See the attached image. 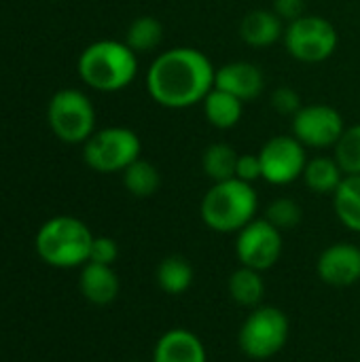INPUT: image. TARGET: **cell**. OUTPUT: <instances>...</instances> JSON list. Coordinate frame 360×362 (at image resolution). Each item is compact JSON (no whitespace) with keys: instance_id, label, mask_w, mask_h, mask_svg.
I'll list each match as a JSON object with an SVG mask.
<instances>
[{"instance_id":"obj_1","label":"cell","mask_w":360,"mask_h":362,"mask_svg":"<svg viewBox=\"0 0 360 362\" xmlns=\"http://www.w3.org/2000/svg\"><path fill=\"white\" fill-rule=\"evenodd\" d=\"M216 68L193 47H174L159 53L146 72V91L163 108L182 110L206 100L214 89Z\"/></svg>"},{"instance_id":"obj_2","label":"cell","mask_w":360,"mask_h":362,"mask_svg":"<svg viewBox=\"0 0 360 362\" xmlns=\"http://www.w3.org/2000/svg\"><path fill=\"white\" fill-rule=\"evenodd\" d=\"M257 208L259 197L255 187L240 178H229L214 182L206 191L199 204V216L214 233H238L257 218Z\"/></svg>"},{"instance_id":"obj_3","label":"cell","mask_w":360,"mask_h":362,"mask_svg":"<svg viewBox=\"0 0 360 362\" xmlns=\"http://www.w3.org/2000/svg\"><path fill=\"white\" fill-rule=\"evenodd\" d=\"M79 74L95 91H121L138 74V55L121 40H98L83 49Z\"/></svg>"},{"instance_id":"obj_4","label":"cell","mask_w":360,"mask_h":362,"mask_svg":"<svg viewBox=\"0 0 360 362\" xmlns=\"http://www.w3.org/2000/svg\"><path fill=\"white\" fill-rule=\"evenodd\" d=\"M93 235L89 227L74 216H55L36 233L38 257L59 269L85 265L91 255Z\"/></svg>"},{"instance_id":"obj_5","label":"cell","mask_w":360,"mask_h":362,"mask_svg":"<svg viewBox=\"0 0 360 362\" xmlns=\"http://www.w3.org/2000/svg\"><path fill=\"white\" fill-rule=\"evenodd\" d=\"M291 337V320L276 305L250 310L238 331V346L250 361H269L278 356Z\"/></svg>"},{"instance_id":"obj_6","label":"cell","mask_w":360,"mask_h":362,"mask_svg":"<svg viewBox=\"0 0 360 362\" xmlns=\"http://www.w3.org/2000/svg\"><path fill=\"white\" fill-rule=\"evenodd\" d=\"M140 151L142 144L134 129L106 127L93 132V136L85 142L83 159L100 174H117L140 159Z\"/></svg>"},{"instance_id":"obj_7","label":"cell","mask_w":360,"mask_h":362,"mask_svg":"<svg viewBox=\"0 0 360 362\" xmlns=\"http://www.w3.org/2000/svg\"><path fill=\"white\" fill-rule=\"evenodd\" d=\"M47 119L53 134L68 144L87 142L95 127V108L79 89H59L47 108Z\"/></svg>"},{"instance_id":"obj_8","label":"cell","mask_w":360,"mask_h":362,"mask_svg":"<svg viewBox=\"0 0 360 362\" xmlns=\"http://www.w3.org/2000/svg\"><path fill=\"white\" fill-rule=\"evenodd\" d=\"M286 51L306 64L329 59L337 49V30L333 23L318 15H303L284 28Z\"/></svg>"},{"instance_id":"obj_9","label":"cell","mask_w":360,"mask_h":362,"mask_svg":"<svg viewBox=\"0 0 360 362\" xmlns=\"http://www.w3.org/2000/svg\"><path fill=\"white\" fill-rule=\"evenodd\" d=\"M284 240L282 231L276 229L265 216L250 221L236 233V257L240 265L257 272L272 269L282 257Z\"/></svg>"},{"instance_id":"obj_10","label":"cell","mask_w":360,"mask_h":362,"mask_svg":"<svg viewBox=\"0 0 360 362\" xmlns=\"http://www.w3.org/2000/svg\"><path fill=\"white\" fill-rule=\"evenodd\" d=\"M263 180L276 187H284L303 176L308 165L306 146L295 136H274L259 153Z\"/></svg>"},{"instance_id":"obj_11","label":"cell","mask_w":360,"mask_h":362,"mask_svg":"<svg viewBox=\"0 0 360 362\" xmlns=\"http://www.w3.org/2000/svg\"><path fill=\"white\" fill-rule=\"evenodd\" d=\"M344 129L342 115L327 104H308L293 117V136L310 148L335 146Z\"/></svg>"},{"instance_id":"obj_12","label":"cell","mask_w":360,"mask_h":362,"mask_svg":"<svg viewBox=\"0 0 360 362\" xmlns=\"http://www.w3.org/2000/svg\"><path fill=\"white\" fill-rule=\"evenodd\" d=\"M318 278L335 288L352 286L360 280V248L350 242L327 246L316 261Z\"/></svg>"},{"instance_id":"obj_13","label":"cell","mask_w":360,"mask_h":362,"mask_svg":"<svg viewBox=\"0 0 360 362\" xmlns=\"http://www.w3.org/2000/svg\"><path fill=\"white\" fill-rule=\"evenodd\" d=\"M214 87L236 95L242 102H250L261 95L265 87V76L261 68L250 62H231L216 70Z\"/></svg>"},{"instance_id":"obj_14","label":"cell","mask_w":360,"mask_h":362,"mask_svg":"<svg viewBox=\"0 0 360 362\" xmlns=\"http://www.w3.org/2000/svg\"><path fill=\"white\" fill-rule=\"evenodd\" d=\"M151 362H208V350L199 335L176 327L157 339Z\"/></svg>"},{"instance_id":"obj_15","label":"cell","mask_w":360,"mask_h":362,"mask_svg":"<svg viewBox=\"0 0 360 362\" xmlns=\"http://www.w3.org/2000/svg\"><path fill=\"white\" fill-rule=\"evenodd\" d=\"M83 297L93 305H108L119 297L121 282L115 274L112 265H100L93 261H87L81 269L79 280Z\"/></svg>"},{"instance_id":"obj_16","label":"cell","mask_w":360,"mask_h":362,"mask_svg":"<svg viewBox=\"0 0 360 362\" xmlns=\"http://www.w3.org/2000/svg\"><path fill=\"white\" fill-rule=\"evenodd\" d=\"M240 36L250 47H269L284 36L282 19L274 11H250L240 21Z\"/></svg>"},{"instance_id":"obj_17","label":"cell","mask_w":360,"mask_h":362,"mask_svg":"<svg viewBox=\"0 0 360 362\" xmlns=\"http://www.w3.org/2000/svg\"><path fill=\"white\" fill-rule=\"evenodd\" d=\"M227 291L229 297L236 305L246 308V310H255L259 305H263L265 299V280H263V272H257L252 267H244L240 265L227 280Z\"/></svg>"},{"instance_id":"obj_18","label":"cell","mask_w":360,"mask_h":362,"mask_svg":"<svg viewBox=\"0 0 360 362\" xmlns=\"http://www.w3.org/2000/svg\"><path fill=\"white\" fill-rule=\"evenodd\" d=\"M155 280H157V286L166 295L176 297L191 288V284L195 280V272H193V265L189 259H185L180 255H170L159 261Z\"/></svg>"},{"instance_id":"obj_19","label":"cell","mask_w":360,"mask_h":362,"mask_svg":"<svg viewBox=\"0 0 360 362\" xmlns=\"http://www.w3.org/2000/svg\"><path fill=\"white\" fill-rule=\"evenodd\" d=\"M204 104V115L208 119L210 125H214L216 129H231L240 123L242 112H244V102L238 100L236 95L223 91V89H212Z\"/></svg>"},{"instance_id":"obj_20","label":"cell","mask_w":360,"mask_h":362,"mask_svg":"<svg viewBox=\"0 0 360 362\" xmlns=\"http://www.w3.org/2000/svg\"><path fill=\"white\" fill-rule=\"evenodd\" d=\"M344 176L346 174L342 172L335 157H314V159H308V165H306L301 178L306 180V185L312 193L333 195L337 191V187L342 185Z\"/></svg>"},{"instance_id":"obj_21","label":"cell","mask_w":360,"mask_h":362,"mask_svg":"<svg viewBox=\"0 0 360 362\" xmlns=\"http://www.w3.org/2000/svg\"><path fill=\"white\" fill-rule=\"evenodd\" d=\"M333 210L346 229L360 233V176H344L333 193Z\"/></svg>"},{"instance_id":"obj_22","label":"cell","mask_w":360,"mask_h":362,"mask_svg":"<svg viewBox=\"0 0 360 362\" xmlns=\"http://www.w3.org/2000/svg\"><path fill=\"white\" fill-rule=\"evenodd\" d=\"M238 153L233 146L225 144V142H216L210 144L204 155H202V168L204 174L212 180V182H223L229 178H236V165H238Z\"/></svg>"},{"instance_id":"obj_23","label":"cell","mask_w":360,"mask_h":362,"mask_svg":"<svg viewBox=\"0 0 360 362\" xmlns=\"http://www.w3.org/2000/svg\"><path fill=\"white\" fill-rule=\"evenodd\" d=\"M163 38V25L157 17H151V15H142V17H136L129 28H127V34H125V45L138 55V53H149L153 49L159 47Z\"/></svg>"},{"instance_id":"obj_24","label":"cell","mask_w":360,"mask_h":362,"mask_svg":"<svg viewBox=\"0 0 360 362\" xmlns=\"http://www.w3.org/2000/svg\"><path fill=\"white\" fill-rule=\"evenodd\" d=\"M123 185L134 197H151L161 185L157 168L146 159H136L129 168L123 170Z\"/></svg>"},{"instance_id":"obj_25","label":"cell","mask_w":360,"mask_h":362,"mask_svg":"<svg viewBox=\"0 0 360 362\" xmlns=\"http://www.w3.org/2000/svg\"><path fill=\"white\" fill-rule=\"evenodd\" d=\"M333 157L346 176H360V123L344 129L333 146Z\"/></svg>"},{"instance_id":"obj_26","label":"cell","mask_w":360,"mask_h":362,"mask_svg":"<svg viewBox=\"0 0 360 362\" xmlns=\"http://www.w3.org/2000/svg\"><path fill=\"white\" fill-rule=\"evenodd\" d=\"M265 218H267L276 229H280V231H291V229H295V227L301 223L303 210H301V206H299L295 199H291V197H278V199H274V202L267 206Z\"/></svg>"},{"instance_id":"obj_27","label":"cell","mask_w":360,"mask_h":362,"mask_svg":"<svg viewBox=\"0 0 360 362\" xmlns=\"http://www.w3.org/2000/svg\"><path fill=\"white\" fill-rule=\"evenodd\" d=\"M272 106H274L280 115H286V117H295V115L303 108L299 93H297L293 87H286V85L278 87V89L272 93Z\"/></svg>"},{"instance_id":"obj_28","label":"cell","mask_w":360,"mask_h":362,"mask_svg":"<svg viewBox=\"0 0 360 362\" xmlns=\"http://www.w3.org/2000/svg\"><path fill=\"white\" fill-rule=\"evenodd\" d=\"M119 259V246L112 238H93L91 244V255L89 261L100 263V265H112Z\"/></svg>"},{"instance_id":"obj_29","label":"cell","mask_w":360,"mask_h":362,"mask_svg":"<svg viewBox=\"0 0 360 362\" xmlns=\"http://www.w3.org/2000/svg\"><path fill=\"white\" fill-rule=\"evenodd\" d=\"M236 178L252 185L255 180L263 178V172H261V159L259 155L255 153H244L238 157V165H236Z\"/></svg>"},{"instance_id":"obj_30","label":"cell","mask_w":360,"mask_h":362,"mask_svg":"<svg viewBox=\"0 0 360 362\" xmlns=\"http://www.w3.org/2000/svg\"><path fill=\"white\" fill-rule=\"evenodd\" d=\"M274 13L291 23L306 15V0H274Z\"/></svg>"},{"instance_id":"obj_31","label":"cell","mask_w":360,"mask_h":362,"mask_svg":"<svg viewBox=\"0 0 360 362\" xmlns=\"http://www.w3.org/2000/svg\"><path fill=\"white\" fill-rule=\"evenodd\" d=\"M129 362H140V361H129Z\"/></svg>"},{"instance_id":"obj_32","label":"cell","mask_w":360,"mask_h":362,"mask_svg":"<svg viewBox=\"0 0 360 362\" xmlns=\"http://www.w3.org/2000/svg\"><path fill=\"white\" fill-rule=\"evenodd\" d=\"M359 362H360V358H359Z\"/></svg>"}]
</instances>
